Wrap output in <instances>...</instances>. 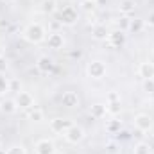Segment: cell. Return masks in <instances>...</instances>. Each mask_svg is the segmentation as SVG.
<instances>
[{
	"mask_svg": "<svg viewBox=\"0 0 154 154\" xmlns=\"http://www.w3.org/2000/svg\"><path fill=\"white\" fill-rule=\"evenodd\" d=\"M23 38L27 39L29 43H41L43 39H47V31H45V27L41 23L34 22V23H29L25 27Z\"/></svg>",
	"mask_w": 154,
	"mask_h": 154,
	"instance_id": "6da1fadb",
	"label": "cell"
},
{
	"mask_svg": "<svg viewBox=\"0 0 154 154\" xmlns=\"http://www.w3.org/2000/svg\"><path fill=\"white\" fill-rule=\"evenodd\" d=\"M86 72H88V75L91 77V79L99 81V79H102V77L106 75L108 68H106V63H104V61H100V59H95V61H90V63H88V66H86Z\"/></svg>",
	"mask_w": 154,
	"mask_h": 154,
	"instance_id": "7a4b0ae2",
	"label": "cell"
},
{
	"mask_svg": "<svg viewBox=\"0 0 154 154\" xmlns=\"http://www.w3.org/2000/svg\"><path fill=\"white\" fill-rule=\"evenodd\" d=\"M79 20V14H77V9L74 5H65L61 11H59V23L63 25H74Z\"/></svg>",
	"mask_w": 154,
	"mask_h": 154,
	"instance_id": "3957f363",
	"label": "cell"
},
{
	"mask_svg": "<svg viewBox=\"0 0 154 154\" xmlns=\"http://www.w3.org/2000/svg\"><path fill=\"white\" fill-rule=\"evenodd\" d=\"M84 136H86L84 129H82L81 125H75V124H72V125L65 131V138H66V142H70V143H81V142L84 140Z\"/></svg>",
	"mask_w": 154,
	"mask_h": 154,
	"instance_id": "277c9868",
	"label": "cell"
},
{
	"mask_svg": "<svg viewBox=\"0 0 154 154\" xmlns=\"http://www.w3.org/2000/svg\"><path fill=\"white\" fill-rule=\"evenodd\" d=\"M125 41H127V34H125V31L116 29V31H111V32L108 34V43H109L113 48H120V47H124Z\"/></svg>",
	"mask_w": 154,
	"mask_h": 154,
	"instance_id": "5b68a950",
	"label": "cell"
},
{
	"mask_svg": "<svg viewBox=\"0 0 154 154\" xmlns=\"http://www.w3.org/2000/svg\"><path fill=\"white\" fill-rule=\"evenodd\" d=\"M134 125H136L138 131L147 133V131H151V127H152V118L147 115V113H138V115L134 116Z\"/></svg>",
	"mask_w": 154,
	"mask_h": 154,
	"instance_id": "8992f818",
	"label": "cell"
},
{
	"mask_svg": "<svg viewBox=\"0 0 154 154\" xmlns=\"http://www.w3.org/2000/svg\"><path fill=\"white\" fill-rule=\"evenodd\" d=\"M16 106L18 108H22V109H31L32 106H34V97L29 93V91H20V93H16Z\"/></svg>",
	"mask_w": 154,
	"mask_h": 154,
	"instance_id": "52a82bcc",
	"label": "cell"
},
{
	"mask_svg": "<svg viewBox=\"0 0 154 154\" xmlns=\"http://www.w3.org/2000/svg\"><path fill=\"white\" fill-rule=\"evenodd\" d=\"M36 68H38L41 74H50V72H54V68H56L54 59L48 57V56H39L38 61H36Z\"/></svg>",
	"mask_w": 154,
	"mask_h": 154,
	"instance_id": "ba28073f",
	"label": "cell"
},
{
	"mask_svg": "<svg viewBox=\"0 0 154 154\" xmlns=\"http://www.w3.org/2000/svg\"><path fill=\"white\" fill-rule=\"evenodd\" d=\"M36 154H54L56 151V145H54V142L52 140H48V138H41L36 142Z\"/></svg>",
	"mask_w": 154,
	"mask_h": 154,
	"instance_id": "9c48e42d",
	"label": "cell"
},
{
	"mask_svg": "<svg viewBox=\"0 0 154 154\" xmlns=\"http://www.w3.org/2000/svg\"><path fill=\"white\" fill-rule=\"evenodd\" d=\"M70 125H72V120H68V118H52L50 120V129L54 133H63L65 134V131Z\"/></svg>",
	"mask_w": 154,
	"mask_h": 154,
	"instance_id": "30bf717a",
	"label": "cell"
},
{
	"mask_svg": "<svg viewBox=\"0 0 154 154\" xmlns=\"http://www.w3.org/2000/svg\"><path fill=\"white\" fill-rule=\"evenodd\" d=\"M47 45L48 48H54V50H59L65 47V38L61 32H50L48 38H47Z\"/></svg>",
	"mask_w": 154,
	"mask_h": 154,
	"instance_id": "8fae6325",
	"label": "cell"
},
{
	"mask_svg": "<svg viewBox=\"0 0 154 154\" xmlns=\"http://www.w3.org/2000/svg\"><path fill=\"white\" fill-rule=\"evenodd\" d=\"M61 104L65 108H75V106H79V95L75 91H65L61 95Z\"/></svg>",
	"mask_w": 154,
	"mask_h": 154,
	"instance_id": "7c38bea8",
	"label": "cell"
},
{
	"mask_svg": "<svg viewBox=\"0 0 154 154\" xmlns=\"http://www.w3.org/2000/svg\"><path fill=\"white\" fill-rule=\"evenodd\" d=\"M108 34H109V31H108V27L102 25V23H97V25L91 27V38L93 39H99V41L108 39Z\"/></svg>",
	"mask_w": 154,
	"mask_h": 154,
	"instance_id": "4fadbf2b",
	"label": "cell"
},
{
	"mask_svg": "<svg viewBox=\"0 0 154 154\" xmlns=\"http://www.w3.org/2000/svg\"><path fill=\"white\" fill-rule=\"evenodd\" d=\"M138 74H140V77H143V79H152L154 77V63H151V61L140 63Z\"/></svg>",
	"mask_w": 154,
	"mask_h": 154,
	"instance_id": "5bb4252c",
	"label": "cell"
},
{
	"mask_svg": "<svg viewBox=\"0 0 154 154\" xmlns=\"http://www.w3.org/2000/svg\"><path fill=\"white\" fill-rule=\"evenodd\" d=\"M16 109H18V106H16L14 99H5L0 102V111L5 115H13V113H16Z\"/></svg>",
	"mask_w": 154,
	"mask_h": 154,
	"instance_id": "9a60e30c",
	"label": "cell"
},
{
	"mask_svg": "<svg viewBox=\"0 0 154 154\" xmlns=\"http://www.w3.org/2000/svg\"><path fill=\"white\" fill-rule=\"evenodd\" d=\"M90 113H91L93 118L100 120V118H104V116H106L108 108H106V104H93V106H91V109H90Z\"/></svg>",
	"mask_w": 154,
	"mask_h": 154,
	"instance_id": "2e32d148",
	"label": "cell"
},
{
	"mask_svg": "<svg viewBox=\"0 0 154 154\" xmlns=\"http://www.w3.org/2000/svg\"><path fill=\"white\" fill-rule=\"evenodd\" d=\"M27 116L32 122H41L43 120V109H39L38 106H32L31 109H27Z\"/></svg>",
	"mask_w": 154,
	"mask_h": 154,
	"instance_id": "e0dca14e",
	"label": "cell"
},
{
	"mask_svg": "<svg viewBox=\"0 0 154 154\" xmlns=\"http://www.w3.org/2000/svg\"><path fill=\"white\" fill-rule=\"evenodd\" d=\"M145 27V22L143 20H140V18H134V20H131V23H129V29L127 31H131V32H134V34H138V32H142V29Z\"/></svg>",
	"mask_w": 154,
	"mask_h": 154,
	"instance_id": "ac0fdd59",
	"label": "cell"
},
{
	"mask_svg": "<svg viewBox=\"0 0 154 154\" xmlns=\"http://www.w3.org/2000/svg\"><path fill=\"white\" fill-rule=\"evenodd\" d=\"M120 11L124 13V16H129L134 11V2L133 0H122L120 2Z\"/></svg>",
	"mask_w": 154,
	"mask_h": 154,
	"instance_id": "d6986e66",
	"label": "cell"
},
{
	"mask_svg": "<svg viewBox=\"0 0 154 154\" xmlns=\"http://www.w3.org/2000/svg\"><path fill=\"white\" fill-rule=\"evenodd\" d=\"M56 9H57V7H56V0H43V4H41V11H43L45 14H52Z\"/></svg>",
	"mask_w": 154,
	"mask_h": 154,
	"instance_id": "ffe728a7",
	"label": "cell"
},
{
	"mask_svg": "<svg viewBox=\"0 0 154 154\" xmlns=\"http://www.w3.org/2000/svg\"><path fill=\"white\" fill-rule=\"evenodd\" d=\"M122 129V122L120 120H109L108 124H106V131L108 133H111V134H115Z\"/></svg>",
	"mask_w": 154,
	"mask_h": 154,
	"instance_id": "44dd1931",
	"label": "cell"
},
{
	"mask_svg": "<svg viewBox=\"0 0 154 154\" xmlns=\"http://www.w3.org/2000/svg\"><path fill=\"white\" fill-rule=\"evenodd\" d=\"M5 154H27V151H25V147L22 143H13V145L7 147Z\"/></svg>",
	"mask_w": 154,
	"mask_h": 154,
	"instance_id": "7402d4cb",
	"label": "cell"
},
{
	"mask_svg": "<svg viewBox=\"0 0 154 154\" xmlns=\"http://www.w3.org/2000/svg\"><path fill=\"white\" fill-rule=\"evenodd\" d=\"M133 154H151V147H149V143H145V142L136 143V145H134V151H133Z\"/></svg>",
	"mask_w": 154,
	"mask_h": 154,
	"instance_id": "603a6c76",
	"label": "cell"
},
{
	"mask_svg": "<svg viewBox=\"0 0 154 154\" xmlns=\"http://www.w3.org/2000/svg\"><path fill=\"white\" fill-rule=\"evenodd\" d=\"M9 91H13V93H20L22 91V82L16 77H11L9 79Z\"/></svg>",
	"mask_w": 154,
	"mask_h": 154,
	"instance_id": "cb8c5ba5",
	"label": "cell"
},
{
	"mask_svg": "<svg viewBox=\"0 0 154 154\" xmlns=\"http://www.w3.org/2000/svg\"><path fill=\"white\" fill-rule=\"evenodd\" d=\"M106 108H108V113H111V115H118V113L122 111L120 102H108V104H106Z\"/></svg>",
	"mask_w": 154,
	"mask_h": 154,
	"instance_id": "d4e9b609",
	"label": "cell"
},
{
	"mask_svg": "<svg viewBox=\"0 0 154 154\" xmlns=\"http://www.w3.org/2000/svg\"><path fill=\"white\" fill-rule=\"evenodd\" d=\"M9 91V79H5L4 74H0V97Z\"/></svg>",
	"mask_w": 154,
	"mask_h": 154,
	"instance_id": "484cf974",
	"label": "cell"
},
{
	"mask_svg": "<svg viewBox=\"0 0 154 154\" xmlns=\"http://www.w3.org/2000/svg\"><path fill=\"white\" fill-rule=\"evenodd\" d=\"M142 88H143V91H145V93H154V81H152V79H143Z\"/></svg>",
	"mask_w": 154,
	"mask_h": 154,
	"instance_id": "4316f807",
	"label": "cell"
},
{
	"mask_svg": "<svg viewBox=\"0 0 154 154\" xmlns=\"http://www.w3.org/2000/svg\"><path fill=\"white\" fill-rule=\"evenodd\" d=\"M118 23H120V31H127L129 29V23H131V18L129 16H122L118 20Z\"/></svg>",
	"mask_w": 154,
	"mask_h": 154,
	"instance_id": "83f0119b",
	"label": "cell"
},
{
	"mask_svg": "<svg viewBox=\"0 0 154 154\" xmlns=\"http://www.w3.org/2000/svg\"><path fill=\"white\" fill-rule=\"evenodd\" d=\"M9 70V63L5 59V56H0V74H5Z\"/></svg>",
	"mask_w": 154,
	"mask_h": 154,
	"instance_id": "f1b7e54d",
	"label": "cell"
},
{
	"mask_svg": "<svg viewBox=\"0 0 154 154\" xmlns=\"http://www.w3.org/2000/svg\"><path fill=\"white\" fill-rule=\"evenodd\" d=\"M108 102H120V95H118V91H109L108 93Z\"/></svg>",
	"mask_w": 154,
	"mask_h": 154,
	"instance_id": "f546056e",
	"label": "cell"
},
{
	"mask_svg": "<svg viewBox=\"0 0 154 154\" xmlns=\"http://www.w3.org/2000/svg\"><path fill=\"white\" fill-rule=\"evenodd\" d=\"M143 22H145V25H149V27H154V11H151V13L147 14V18H145Z\"/></svg>",
	"mask_w": 154,
	"mask_h": 154,
	"instance_id": "4dcf8cb0",
	"label": "cell"
},
{
	"mask_svg": "<svg viewBox=\"0 0 154 154\" xmlns=\"http://www.w3.org/2000/svg\"><path fill=\"white\" fill-rule=\"evenodd\" d=\"M82 7L86 11H93L95 9V2H88V0H82Z\"/></svg>",
	"mask_w": 154,
	"mask_h": 154,
	"instance_id": "1f68e13d",
	"label": "cell"
},
{
	"mask_svg": "<svg viewBox=\"0 0 154 154\" xmlns=\"http://www.w3.org/2000/svg\"><path fill=\"white\" fill-rule=\"evenodd\" d=\"M0 56H4V45L0 43Z\"/></svg>",
	"mask_w": 154,
	"mask_h": 154,
	"instance_id": "d6a6232c",
	"label": "cell"
},
{
	"mask_svg": "<svg viewBox=\"0 0 154 154\" xmlns=\"http://www.w3.org/2000/svg\"><path fill=\"white\" fill-rule=\"evenodd\" d=\"M2 2H5V4H11V2H14V0H2Z\"/></svg>",
	"mask_w": 154,
	"mask_h": 154,
	"instance_id": "836d02e7",
	"label": "cell"
},
{
	"mask_svg": "<svg viewBox=\"0 0 154 154\" xmlns=\"http://www.w3.org/2000/svg\"><path fill=\"white\" fill-rule=\"evenodd\" d=\"M88 2H97V0H88Z\"/></svg>",
	"mask_w": 154,
	"mask_h": 154,
	"instance_id": "e575fe53",
	"label": "cell"
},
{
	"mask_svg": "<svg viewBox=\"0 0 154 154\" xmlns=\"http://www.w3.org/2000/svg\"><path fill=\"white\" fill-rule=\"evenodd\" d=\"M0 145H2V140H0Z\"/></svg>",
	"mask_w": 154,
	"mask_h": 154,
	"instance_id": "d590c367",
	"label": "cell"
},
{
	"mask_svg": "<svg viewBox=\"0 0 154 154\" xmlns=\"http://www.w3.org/2000/svg\"><path fill=\"white\" fill-rule=\"evenodd\" d=\"M152 54H154V48H152Z\"/></svg>",
	"mask_w": 154,
	"mask_h": 154,
	"instance_id": "8d00e7d4",
	"label": "cell"
},
{
	"mask_svg": "<svg viewBox=\"0 0 154 154\" xmlns=\"http://www.w3.org/2000/svg\"><path fill=\"white\" fill-rule=\"evenodd\" d=\"M152 81H154V77H152Z\"/></svg>",
	"mask_w": 154,
	"mask_h": 154,
	"instance_id": "74e56055",
	"label": "cell"
}]
</instances>
